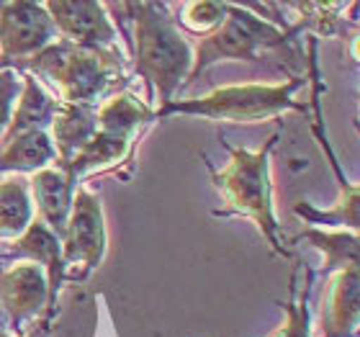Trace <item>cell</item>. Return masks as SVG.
Returning <instances> with one entry per match:
<instances>
[{
    "instance_id": "4",
    "label": "cell",
    "mask_w": 360,
    "mask_h": 337,
    "mask_svg": "<svg viewBox=\"0 0 360 337\" xmlns=\"http://www.w3.org/2000/svg\"><path fill=\"white\" fill-rule=\"evenodd\" d=\"M285 42V34L273 23L250 15L248 11L226 6V13L214 34L201 39L195 52L193 70L188 75V83L198 77L203 68H209L217 60H255L260 49L278 46Z\"/></svg>"
},
{
    "instance_id": "21",
    "label": "cell",
    "mask_w": 360,
    "mask_h": 337,
    "mask_svg": "<svg viewBox=\"0 0 360 337\" xmlns=\"http://www.w3.org/2000/svg\"><path fill=\"white\" fill-rule=\"evenodd\" d=\"M0 337H8V335H3V332H0Z\"/></svg>"
},
{
    "instance_id": "17",
    "label": "cell",
    "mask_w": 360,
    "mask_h": 337,
    "mask_svg": "<svg viewBox=\"0 0 360 337\" xmlns=\"http://www.w3.org/2000/svg\"><path fill=\"white\" fill-rule=\"evenodd\" d=\"M307 240L316 242V248L327 250V268H345L355 265V237H345V234H322V232H307Z\"/></svg>"
},
{
    "instance_id": "14",
    "label": "cell",
    "mask_w": 360,
    "mask_h": 337,
    "mask_svg": "<svg viewBox=\"0 0 360 337\" xmlns=\"http://www.w3.org/2000/svg\"><path fill=\"white\" fill-rule=\"evenodd\" d=\"M332 286L335 307L327 309V337H347L355 330V268L342 270Z\"/></svg>"
},
{
    "instance_id": "3",
    "label": "cell",
    "mask_w": 360,
    "mask_h": 337,
    "mask_svg": "<svg viewBox=\"0 0 360 337\" xmlns=\"http://www.w3.org/2000/svg\"><path fill=\"white\" fill-rule=\"evenodd\" d=\"M276 142V136L268 142L263 152L250 155L245 150H232V163L219 172V188L224 193L229 211L252 217L265 232L273 248H278L276 240V217H273V198H270V180H268V152ZM224 211V214H229Z\"/></svg>"
},
{
    "instance_id": "19",
    "label": "cell",
    "mask_w": 360,
    "mask_h": 337,
    "mask_svg": "<svg viewBox=\"0 0 360 337\" xmlns=\"http://www.w3.org/2000/svg\"><path fill=\"white\" fill-rule=\"evenodd\" d=\"M18 96V80L13 72H0V132L11 124V108Z\"/></svg>"
},
{
    "instance_id": "2",
    "label": "cell",
    "mask_w": 360,
    "mask_h": 337,
    "mask_svg": "<svg viewBox=\"0 0 360 337\" xmlns=\"http://www.w3.org/2000/svg\"><path fill=\"white\" fill-rule=\"evenodd\" d=\"M18 65L54 77V83L62 85V93L72 106H88L113 83V77L121 75V60H116V54L70 44L65 39Z\"/></svg>"
},
{
    "instance_id": "7",
    "label": "cell",
    "mask_w": 360,
    "mask_h": 337,
    "mask_svg": "<svg viewBox=\"0 0 360 337\" xmlns=\"http://www.w3.org/2000/svg\"><path fill=\"white\" fill-rule=\"evenodd\" d=\"M62 250H65V265H83V276L96 268L105 248L103 217L101 206L88 191H80L70 209L68 227L62 234Z\"/></svg>"
},
{
    "instance_id": "6",
    "label": "cell",
    "mask_w": 360,
    "mask_h": 337,
    "mask_svg": "<svg viewBox=\"0 0 360 337\" xmlns=\"http://www.w3.org/2000/svg\"><path fill=\"white\" fill-rule=\"evenodd\" d=\"M54 37V23L44 13V6L11 3L0 11V65L23 62L49 46Z\"/></svg>"
},
{
    "instance_id": "16",
    "label": "cell",
    "mask_w": 360,
    "mask_h": 337,
    "mask_svg": "<svg viewBox=\"0 0 360 337\" xmlns=\"http://www.w3.org/2000/svg\"><path fill=\"white\" fill-rule=\"evenodd\" d=\"M29 219L31 206L29 198H26L23 180H6L0 186V237L23 232Z\"/></svg>"
},
{
    "instance_id": "13",
    "label": "cell",
    "mask_w": 360,
    "mask_h": 337,
    "mask_svg": "<svg viewBox=\"0 0 360 337\" xmlns=\"http://www.w3.org/2000/svg\"><path fill=\"white\" fill-rule=\"evenodd\" d=\"M15 255H26L31 260L37 262H44L46 268H49V288H52V299L57 288H60V281H62V248H60V240L54 237L49 229H46L41 222L29 227V232L23 234V240L15 242L13 248Z\"/></svg>"
},
{
    "instance_id": "11",
    "label": "cell",
    "mask_w": 360,
    "mask_h": 337,
    "mask_svg": "<svg viewBox=\"0 0 360 337\" xmlns=\"http://www.w3.org/2000/svg\"><path fill=\"white\" fill-rule=\"evenodd\" d=\"M54 127V155H60V165L70 163L85 144L96 136L98 124L96 113L88 106H62V111L54 113L52 119Z\"/></svg>"
},
{
    "instance_id": "12",
    "label": "cell",
    "mask_w": 360,
    "mask_h": 337,
    "mask_svg": "<svg viewBox=\"0 0 360 337\" xmlns=\"http://www.w3.org/2000/svg\"><path fill=\"white\" fill-rule=\"evenodd\" d=\"M54 158V147L44 129L26 132L0 142V172L3 170H39Z\"/></svg>"
},
{
    "instance_id": "10",
    "label": "cell",
    "mask_w": 360,
    "mask_h": 337,
    "mask_svg": "<svg viewBox=\"0 0 360 337\" xmlns=\"http://www.w3.org/2000/svg\"><path fill=\"white\" fill-rule=\"evenodd\" d=\"M46 286L41 281V270L37 265H21L0 276V299L13 314V319H23L39 312L44 301Z\"/></svg>"
},
{
    "instance_id": "5",
    "label": "cell",
    "mask_w": 360,
    "mask_h": 337,
    "mask_svg": "<svg viewBox=\"0 0 360 337\" xmlns=\"http://www.w3.org/2000/svg\"><path fill=\"white\" fill-rule=\"evenodd\" d=\"M299 83L291 85H242V88H224L211 93L203 101H191V103H170L162 106L158 116H167V113H203L209 119H229V121H257L276 116L278 111L293 108L291 93L296 90Z\"/></svg>"
},
{
    "instance_id": "15",
    "label": "cell",
    "mask_w": 360,
    "mask_h": 337,
    "mask_svg": "<svg viewBox=\"0 0 360 337\" xmlns=\"http://www.w3.org/2000/svg\"><path fill=\"white\" fill-rule=\"evenodd\" d=\"M98 119H101L103 132L129 136L142 121H150L152 116H150V111H147V106L136 103V98L119 96L103 106V111L98 113Z\"/></svg>"
},
{
    "instance_id": "18",
    "label": "cell",
    "mask_w": 360,
    "mask_h": 337,
    "mask_svg": "<svg viewBox=\"0 0 360 337\" xmlns=\"http://www.w3.org/2000/svg\"><path fill=\"white\" fill-rule=\"evenodd\" d=\"M226 13V6H217V3H193V6H188L186 11V18L183 21L188 23V29L193 31H206V29H217L221 18Z\"/></svg>"
},
{
    "instance_id": "1",
    "label": "cell",
    "mask_w": 360,
    "mask_h": 337,
    "mask_svg": "<svg viewBox=\"0 0 360 337\" xmlns=\"http://www.w3.org/2000/svg\"><path fill=\"white\" fill-rule=\"evenodd\" d=\"M136 11V72L147 77L160 93V103L167 106L180 80L191 75V46L162 6H131Z\"/></svg>"
},
{
    "instance_id": "8",
    "label": "cell",
    "mask_w": 360,
    "mask_h": 337,
    "mask_svg": "<svg viewBox=\"0 0 360 337\" xmlns=\"http://www.w3.org/2000/svg\"><path fill=\"white\" fill-rule=\"evenodd\" d=\"M44 11H49L54 31H62L65 42L70 44L101 49L116 39L103 6L98 3H46Z\"/></svg>"
},
{
    "instance_id": "9",
    "label": "cell",
    "mask_w": 360,
    "mask_h": 337,
    "mask_svg": "<svg viewBox=\"0 0 360 337\" xmlns=\"http://www.w3.org/2000/svg\"><path fill=\"white\" fill-rule=\"evenodd\" d=\"M34 196L39 203V214H41V224L49 232L62 240L65 227H68L70 209H72V180L68 178L65 170H41L34 178Z\"/></svg>"
},
{
    "instance_id": "20",
    "label": "cell",
    "mask_w": 360,
    "mask_h": 337,
    "mask_svg": "<svg viewBox=\"0 0 360 337\" xmlns=\"http://www.w3.org/2000/svg\"><path fill=\"white\" fill-rule=\"evenodd\" d=\"M273 337H309L307 327V304H301L299 309L288 307V322L283 330H278Z\"/></svg>"
}]
</instances>
